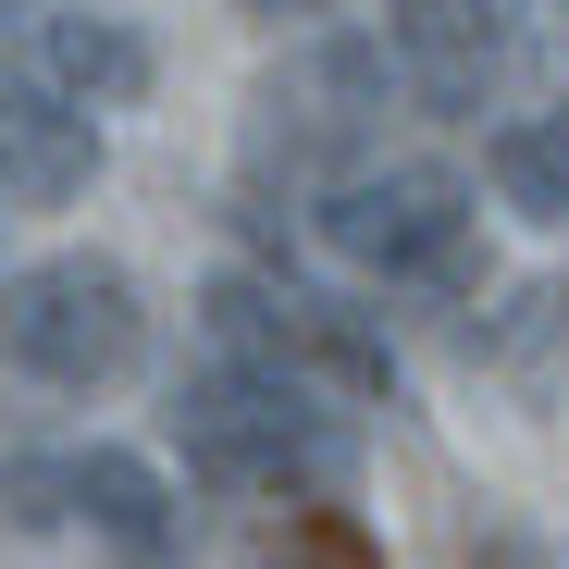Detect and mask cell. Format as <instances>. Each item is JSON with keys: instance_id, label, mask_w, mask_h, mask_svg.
Wrapping results in <instances>:
<instances>
[{"instance_id": "obj_12", "label": "cell", "mask_w": 569, "mask_h": 569, "mask_svg": "<svg viewBox=\"0 0 569 569\" xmlns=\"http://www.w3.org/2000/svg\"><path fill=\"white\" fill-rule=\"evenodd\" d=\"M236 13H260V26H310V13H335V0H236Z\"/></svg>"}, {"instance_id": "obj_1", "label": "cell", "mask_w": 569, "mask_h": 569, "mask_svg": "<svg viewBox=\"0 0 569 569\" xmlns=\"http://www.w3.org/2000/svg\"><path fill=\"white\" fill-rule=\"evenodd\" d=\"M173 446L223 496H347V470H359V421L322 385L260 371V359H211L173 397Z\"/></svg>"}, {"instance_id": "obj_2", "label": "cell", "mask_w": 569, "mask_h": 569, "mask_svg": "<svg viewBox=\"0 0 569 569\" xmlns=\"http://www.w3.org/2000/svg\"><path fill=\"white\" fill-rule=\"evenodd\" d=\"M322 248L397 298H470L483 284V211L470 186L433 161H385V173H335L322 186Z\"/></svg>"}, {"instance_id": "obj_10", "label": "cell", "mask_w": 569, "mask_h": 569, "mask_svg": "<svg viewBox=\"0 0 569 569\" xmlns=\"http://www.w3.org/2000/svg\"><path fill=\"white\" fill-rule=\"evenodd\" d=\"M483 173H496V199H508V211L569 223V100H557V112H520V124L483 149Z\"/></svg>"}, {"instance_id": "obj_11", "label": "cell", "mask_w": 569, "mask_h": 569, "mask_svg": "<svg viewBox=\"0 0 569 569\" xmlns=\"http://www.w3.org/2000/svg\"><path fill=\"white\" fill-rule=\"evenodd\" d=\"M470 347H483L496 371H520V385H545V359L569 347V284H532V298H520L508 322H483V335H470Z\"/></svg>"}, {"instance_id": "obj_6", "label": "cell", "mask_w": 569, "mask_h": 569, "mask_svg": "<svg viewBox=\"0 0 569 569\" xmlns=\"http://www.w3.org/2000/svg\"><path fill=\"white\" fill-rule=\"evenodd\" d=\"M385 26H397V50H409L433 112H483L520 74V26L496 13V0H385Z\"/></svg>"}, {"instance_id": "obj_3", "label": "cell", "mask_w": 569, "mask_h": 569, "mask_svg": "<svg viewBox=\"0 0 569 569\" xmlns=\"http://www.w3.org/2000/svg\"><path fill=\"white\" fill-rule=\"evenodd\" d=\"M0 359L38 371L62 397H100L149 359V310H137V272L124 260H38V272H0Z\"/></svg>"}, {"instance_id": "obj_9", "label": "cell", "mask_w": 569, "mask_h": 569, "mask_svg": "<svg viewBox=\"0 0 569 569\" xmlns=\"http://www.w3.org/2000/svg\"><path fill=\"white\" fill-rule=\"evenodd\" d=\"M248 569H385V545L347 520V496H272V520L248 532Z\"/></svg>"}, {"instance_id": "obj_8", "label": "cell", "mask_w": 569, "mask_h": 569, "mask_svg": "<svg viewBox=\"0 0 569 569\" xmlns=\"http://www.w3.org/2000/svg\"><path fill=\"white\" fill-rule=\"evenodd\" d=\"M38 74H62L87 112H112V100H149L161 50H149L137 26H112V13H50V26H38Z\"/></svg>"}, {"instance_id": "obj_7", "label": "cell", "mask_w": 569, "mask_h": 569, "mask_svg": "<svg viewBox=\"0 0 569 569\" xmlns=\"http://www.w3.org/2000/svg\"><path fill=\"white\" fill-rule=\"evenodd\" d=\"M62 508H74L87 532H112L124 557H173V496H161V470H149V458H124V446L62 458Z\"/></svg>"}, {"instance_id": "obj_5", "label": "cell", "mask_w": 569, "mask_h": 569, "mask_svg": "<svg viewBox=\"0 0 569 569\" xmlns=\"http://www.w3.org/2000/svg\"><path fill=\"white\" fill-rule=\"evenodd\" d=\"M87 173H100L87 100H74L62 74H38V62H0V199L62 211V199H87Z\"/></svg>"}, {"instance_id": "obj_4", "label": "cell", "mask_w": 569, "mask_h": 569, "mask_svg": "<svg viewBox=\"0 0 569 569\" xmlns=\"http://www.w3.org/2000/svg\"><path fill=\"white\" fill-rule=\"evenodd\" d=\"M211 347L223 359H260V371H298L322 397H397V359L371 322H347L335 298H298L272 272H223L211 284Z\"/></svg>"}]
</instances>
